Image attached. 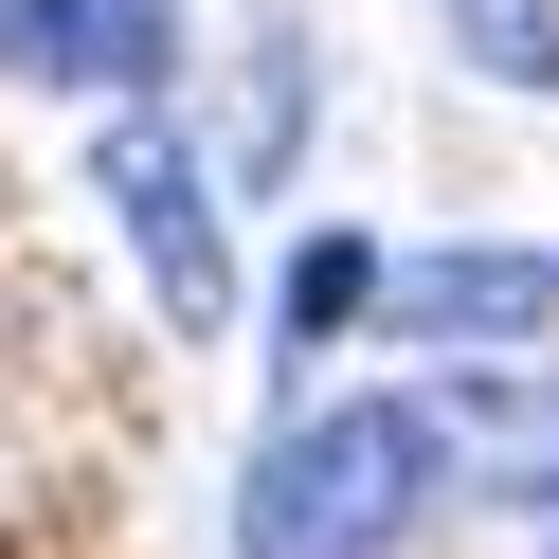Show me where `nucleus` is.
<instances>
[{
	"instance_id": "nucleus-1",
	"label": "nucleus",
	"mask_w": 559,
	"mask_h": 559,
	"mask_svg": "<svg viewBox=\"0 0 559 559\" xmlns=\"http://www.w3.org/2000/svg\"><path fill=\"white\" fill-rule=\"evenodd\" d=\"M433 415L415 397H325L289 415V433L253 451V487H235V559H397V523L433 506Z\"/></svg>"
},
{
	"instance_id": "nucleus-3",
	"label": "nucleus",
	"mask_w": 559,
	"mask_h": 559,
	"mask_svg": "<svg viewBox=\"0 0 559 559\" xmlns=\"http://www.w3.org/2000/svg\"><path fill=\"white\" fill-rule=\"evenodd\" d=\"M379 325L451 343V361H523L559 325V253L542 235H451V253H379Z\"/></svg>"
},
{
	"instance_id": "nucleus-5",
	"label": "nucleus",
	"mask_w": 559,
	"mask_h": 559,
	"mask_svg": "<svg viewBox=\"0 0 559 559\" xmlns=\"http://www.w3.org/2000/svg\"><path fill=\"white\" fill-rule=\"evenodd\" d=\"M361 307H379V235H307V253H289V289H271V361H325Z\"/></svg>"
},
{
	"instance_id": "nucleus-8",
	"label": "nucleus",
	"mask_w": 559,
	"mask_h": 559,
	"mask_svg": "<svg viewBox=\"0 0 559 559\" xmlns=\"http://www.w3.org/2000/svg\"><path fill=\"white\" fill-rule=\"evenodd\" d=\"M91 19H109V91L145 109V91L181 73V0H91Z\"/></svg>"
},
{
	"instance_id": "nucleus-4",
	"label": "nucleus",
	"mask_w": 559,
	"mask_h": 559,
	"mask_svg": "<svg viewBox=\"0 0 559 559\" xmlns=\"http://www.w3.org/2000/svg\"><path fill=\"white\" fill-rule=\"evenodd\" d=\"M415 415H433V469H469L487 506H559V379H523V361H451Z\"/></svg>"
},
{
	"instance_id": "nucleus-6",
	"label": "nucleus",
	"mask_w": 559,
	"mask_h": 559,
	"mask_svg": "<svg viewBox=\"0 0 559 559\" xmlns=\"http://www.w3.org/2000/svg\"><path fill=\"white\" fill-rule=\"evenodd\" d=\"M0 73L19 91H109V19L91 0H0Z\"/></svg>"
},
{
	"instance_id": "nucleus-2",
	"label": "nucleus",
	"mask_w": 559,
	"mask_h": 559,
	"mask_svg": "<svg viewBox=\"0 0 559 559\" xmlns=\"http://www.w3.org/2000/svg\"><path fill=\"white\" fill-rule=\"evenodd\" d=\"M91 199L127 217V253H145L163 325H217V307H235V253H217V181H199V145H181V127H145V109H127L109 145H91Z\"/></svg>"
},
{
	"instance_id": "nucleus-7",
	"label": "nucleus",
	"mask_w": 559,
	"mask_h": 559,
	"mask_svg": "<svg viewBox=\"0 0 559 559\" xmlns=\"http://www.w3.org/2000/svg\"><path fill=\"white\" fill-rule=\"evenodd\" d=\"M433 19L487 91H559V0H433Z\"/></svg>"
}]
</instances>
